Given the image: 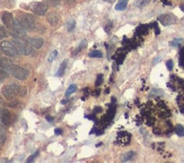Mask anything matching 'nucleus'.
Listing matches in <instances>:
<instances>
[{
    "mask_svg": "<svg viewBox=\"0 0 184 163\" xmlns=\"http://www.w3.org/2000/svg\"><path fill=\"white\" fill-rule=\"evenodd\" d=\"M13 43L16 47L18 55H25V56H33L34 55V48L30 45L26 41H21V39L14 38Z\"/></svg>",
    "mask_w": 184,
    "mask_h": 163,
    "instance_id": "nucleus-1",
    "label": "nucleus"
},
{
    "mask_svg": "<svg viewBox=\"0 0 184 163\" xmlns=\"http://www.w3.org/2000/svg\"><path fill=\"white\" fill-rule=\"evenodd\" d=\"M17 22L19 23V25L23 28H25L26 31L35 30L36 22H35V18L32 15H30V14H21V16L17 18Z\"/></svg>",
    "mask_w": 184,
    "mask_h": 163,
    "instance_id": "nucleus-2",
    "label": "nucleus"
},
{
    "mask_svg": "<svg viewBox=\"0 0 184 163\" xmlns=\"http://www.w3.org/2000/svg\"><path fill=\"white\" fill-rule=\"evenodd\" d=\"M19 90H21V87H19L18 84L10 83V84H8V85L5 86L2 88V94H4L6 99H13L15 95H17L19 93Z\"/></svg>",
    "mask_w": 184,
    "mask_h": 163,
    "instance_id": "nucleus-3",
    "label": "nucleus"
},
{
    "mask_svg": "<svg viewBox=\"0 0 184 163\" xmlns=\"http://www.w3.org/2000/svg\"><path fill=\"white\" fill-rule=\"evenodd\" d=\"M0 49L2 50L6 56L8 57H16L18 55L17 50H16V47L11 41H4L0 44Z\"/></svg>",
    "mask_w": 184,
    "mask_h": 163,
    "instance_id": "nucleus-4",
    "label": "nucleus"
},
{
    "mask_svg": "<svg viewBox=\"0 0 184 163\" xmlns=\"http://www.w3.org/2000/svg\"><path fill=\"white\" fill-rule=\"evenodd\" d=\"M8 73H10L14 77L17 78V79H21V81L26 79L27 76H28V72L25 68H23L21 66H17V65H13L11 68L9 69Z\"/></svg>",
    "mask_w": 184,
    "mask_h": 163,
    "instance_id": "nucleus-5",
    "label": "nucleus"
},
{
    "mask_svg": "<svg viewBox=\"0 0 184 163\" xmlns=\"http://www.w3.org/2000/svg\"><path fill=\"white\" fill-rule=\"evenodd\" d=\"M10 34L16 39H26V30L23 28L17 21H15V24L10 28Z\"/></svg>",
    "mask_w": 184,
    "mask_h": 163,
    "instance_id": "nucleus-6",
    "label": "nucleus"
},
{
    "mask_svg": "<svg viewBox=\"0 0 184 163\" xmlns=\"http://www.w3.org/2000/svg\"><path fill=\"white\" fill-rule=\"evenodd\" d=\"M30 8L34 14L39 15V16H43L47 12V5L44 2H33L30 5Z\"/></svg>",
    "mask_w": 184,
    "mask_h": 163,
    "instance_id": "nucleus-7",
    "label": "nucleus"
},
{
    "mask_svg": "<svg viewBox=\"0 0 184 163\" xmlns=\"http://www.w3.org/2000/svg\"><path fill=\"white\" fill-rule=\"evenodd\" d=\"M158 22L160 24H163L164 26H168L172 25V24H175L176 17L172 14H164V15H160L158 17Z\"/></svg>",
    "mask_w": 184,
    "mask_h": 163,
    "instance_id": "nucleus-8",
    "label": "nucleus"
},
{
    "mask_svg": "<svg viewBox=\"0 0 184 163\" xmlns=\"http://www.w3.org/2000/svg\"><path fill=\"white\" fill-rule=\"evenodd\" d=\"M0 121L5 126H10V124H11V115L8 111V109L0 108Z\"/></svg>",
    "mask_w": 184,
    "mask_h": 163,
    "instance_id": "nucleus-9",
    "label": "nucleus"
},
{
    "mask_svg": "<svg viewBox=\"0 0 184 163\" xmlns=\"http://www.w3.org/2000/svg\"><path fill=\"white\" fill-rule=\"evenodd\" d=\"M131 141V135L127 131H122V133L118 134L115 144H121V145H128Z\"/></svg>",
    "mask_w": 184,
    "mask_h": 163,
    "instance_id": "nucleus-10",
    "label": "nucleus"
},
{
    "mask_svg": "<svg viewBox=\"0 0 184 163\" xmlns=\"http://www.w3.org/2000/svg\"><path fill=\"white\" fill-rule=\"evenodd\" d=\"M1 19H2V23L6 25V27H9V28H11V26L15 24V19H14L13 15L8 12L1 13Z\"/></svg>",
    "mask_w": 184,
    "mask_h": 163,
    "instance_id": "nucleus-11",
    "label": "nucleus"
},
{
    "mask_svg": "<svg viewBox=\"0 0 184 163\" xmlns=\"http://www.w3.org/2000/svg\"><path fill=\"white\" fill-rule=\"evenodd\" d=\"M125 55H127V51L124 50L123 48L121 49H118L115 52V56H114V60H115L116 65H121L125 59Z\"/></svg>",
    "mask_w": 184,
    "mask_h": 163,
    "instance_id": "nucleus-12",
    "label": "nucleus"
},
{
    "mask_svg": "<svg viewBox=\"0 0 184 163\" xmlns=\"http://www.w3.org/2000/svg\"><path fill=\"white\" fill-rule=\"evenodd\" d=\"M26 42L28 43L30 45L34 48V49H40V48H42L43 45V40L41 38H32V39H27L26 40Z\"/></svg>",
    "mask_w": 184,
    "mask_h": 163,
    "instance_id": "nucleus-13",
    "label": "nucleus"
},
{
    "mask_svg": "<svg viewBox=\"0 0 184 163\" xmlns=\"http://www.w3.org/2000/svg\"><path fill=\"white\" fill-rule=\"evenodd\" d=\"M47 19L51 25L56 26V25H58L59 22H60V16H59V14H56V13H50L47 15Z\"/></svg>",
    "mask_w": 184,
    "mask_h": 163,
    "instance_id": "nucleus-14",
    "label": "nucleus"
},
{
    "mask_svg": "<svg viewBox=\"0 0 184 163\" xmlns=\"http://www.w3.org/2000/svg\"><path fill=\"white\" fill-rule=\"evenodd\" d=\"M148 30H149V26L141 24V25H139L137 27V30H136V34H134V35H136L137 38L144 36V35H146L147 33H148Z\"/></svg>",
    "mask_w": 184,
    "mask_h": 163,
    "instance_id": "nucleus-15",
    "label": "nucleus"
},
{
    "mask_svg": "<svg viewBox=\"0 0 184 163\" xmlns=\"http://www.w3.org/2000/svg\"><path fill=\"white\" fill-rule=\"evenodd\" d=\"M13 61L8 59V58H0V67L5 70H7L9 72V69L11 68V66H13Z\"/></svg>",
    "mask_w": 184,
    "mask_h": 163,
    "instance_id": "nucleus-16",
    "label": "nucleus"
},
{
    "mask_svg": "<svg viewBox=\"0 0 184 163\" xmlns=\"http://www.w3.org/2000/svg\"><path fill=\"white\" fill-rule=\"evenodd\" d=\"M136 158V153L132 152V151H130V152H127V153H124L122 156H121V161L122 162H127V161H131Z\"/></svg>",
    "mask_w": 184,
    "mask_h": 163,
    "instance_id": "nucleus-17",
    "label": "nucleus"
},
{
    "mask_svg": "<svg viewBox=\"0 0 184 163\" xmlns=\"http://www.w3.org/2000/svg\"><path fill=\"white\" fill-rule=\"evenodd\" d=\"M5 125L0 121V144H4L6 141V130L4 128Z\"/></svg>",
    "mask_w": 184,
    "mask_h": 163,
    "instance_id": "nucleus-18",
    "label": "nucleus"
},
{
    "mask_svg": "<svg viewBox=\"0 0 184 163\" xmlns=\"http://www.w3.org/2000/svg\"><path fill=\"white\" fill-rule=\"evenodd\" d=\"M128 1H129V0H119L118 5L115 6V9H116V10H124V9L127 8Z\"/></svg>",
    "mask_w": 184,
    "mask_h": 163,
    "instance_id": "nucleus-19",
    "label": "nucleus"
},
{
    "mask_svg": "<svg viewBox=\"0 0 184 163\" xmlns=\"http://www.w3.org/2000/svg\"><path fill=\"white\" fill-rule=\"evenodd\" d=\"M67 64H68V62H67V60H64L63 62L61 64V66L59 67V70H58V73H56V76H59V77H60V76H62V75H63L64 70H66V68H67Z\"/></svg>",
    "mask_w": 184,
    "mask_h": 163,
    "instance_id": "nucleus-20",
    "label": "nucleus"
},
{
    "mask_svg": "<svg viewBox=\"0 0 184 163\" xmlns=\"http://www.w3.org/2000/svg\"><path fill=\"white\" fill-rule=\"evenodd\" d=\"M88 56H89L90 58H102L103 53L101 51H98V50H93V51H90L89 53H88Z\"/></svg>",
    "mask_w": 184,
    "mask_h": 163,
    "instance_id": "nucleus-21",
    "label": "nucleus"
},
{
    "mask_svg": "<svg viewBox=\"0 0 184 163\" xmlns=\"http://www.w3.org/2000/svg\"><path fill=\"white\" fill-rule=\"evenodd\" d=\"M175 134L177 136H184V127L181 125H177L175 127Z\"/></svg>",
    "mask_w": 184,
    "mask_h": 163,
    "instance_id": "nucleus-22",
    "label": "nucleus"
},
{
    "mask_svg": "<svg viewBox=\"0 0 184 163\" xmlns=\"http://www.w3.org/2000/svg\"><path fill=\"white\" fill-rule=\"evenodd\" d=\"M7 77H8V72L1 68L0 69V83H1V82H4Z\"/></svg>",
    "mask_w": 184,
    "mask_h": 163,
    "instance_id": "nucleus-23",
    "label": "nucleus"
},
{
    "mask_svg": "<svg viewBox=\"0 0 184 163\" xmlns=\"http://www.w3.org/2000/svg\"><path fill=\"white\" fill-rule=\"evenodd\" d=\"M75 26H76L75 21H73V19H70V21L68 22V24H67V30H68L69 32H73V31L75 30Z\"/></svg>",
    "mask_w": 184,
    "mask_h": 163,
    "instance_id": "nucleus-24",
    "label": "nucleus"
},
{
    "mask_svg": "<svg viewBox=\"0 0 184 163\" xmlns=\"http://www.w3.org/2000/svg\"><path fill=\"white\" fill-rule=\"evenodd\" d=\"M86 44H87V41H86V40H82V43L79 44V47L77 48V50L73 52V56H76V53H77V52H79L80 50H82V49H84V48L86 47Z\"/></svg>",
    "mask_w": 184,
    "mask_h": 163,
    "instance_id": "nucleus-25",
    "label": "nucleus"
},
{
    "mask_svg": "<svg viewBox=\"0 0 184 163\" xmlns=\"http://www.w3.org/2000/svg\"><path fill=\"white\" fill-rule=\"evenodd\" d=\"M76 88H77V87H76V85H75V84H73V85L69 86L68 90H67V92H66V96H69L70 94H73V92L76 91Z\"/></svg>",
    "mask_w": 184,
    "mask_h": 163,
    "instance_id": "nucleus-26",
    "label": "nucleus"
},
{
    "mask_svg": "<svg viewBox=\"0 0 184 163\" xmlns=\"http://www.w3.org/2000/svg\"><path fill=\"white\" fill-rule=\"evenodd\" d=\"M7 31L5 30V27H2V26H0V40L5 39L6 36H7Z\"/></svg>",
    "mask_w": 184,
    "mask_h": 163,
    "instance_id": "nucleus-27",
    "label": "nucleus"
},
{
    "mask_svg": "<svg viewBox=\"0 0 184 163\" xmlns=\"http://www.w3.org/2000/svg\"><path fill=\"white\" fill-rule=\"evenodd\" d=\"M112 26H113V23H112V22H108L106 25L104 26V31H105L106 33H110L112 30Z\"/></svg>",
    "mask_w": 184,
    "mask_h": 163,
    "instance_id": "nucleus-28",
    "label": "nucleus"
},
{
    "mask_svg": "<svg viewBox=\"0 0 184 163\" xmlns=\"http://www.w3.org/2000/svg\"><path fill=\"white\" fill-rule=\"evenodd\" d=\"M147 4H148V0H137L136 1V6H138V7H144Z\"/></svg>",
    "mask_w": 184,
    "mask_h": 163,
    "instance_id": "nucleus-29",
    "label": "nucleus"
},
{
    "mask_svg": "<svg viewBox=\"0 0 184 163\" xmlns=\"http://www.w3.org/2000/svg\"><path fill=\"white\" fill-rule=\"evenodd\" d=\"M56 56H58V51H56V50H54V51H53V52L51 53V55H50L49 59H47V60H49V62H52V61L56 59Z\"/></svg>",
    "mask_w": 184,
    "mask_h": 163,
    "instance_id": "nucleus-30",
    "label": "nucleus"
},
{
    "mask_svg": "<svg viewBox=\"0 0 184 163\" xmlns=\"http://www.w3.org/2000/svg\"><path fill=\"white\" fill-rule=\"evenodd\" d=\"M180 66H183L184 67V48L180 52Z\"/></svg>",
    "mask_w": 184,
    "mask_h": 163,
    "instance_id": "nucleus-31",
    "label": "nucleus"
},
{
    "mask_svg": "<svg viewBox=\"0 0 184 163\" xmlns=\"http://www.w3.org/2000/svg\"><path fill=\"white\" fill-rule=\"evenodd\" d=\"M45 2H47V4L51 5V6H56V5L60 4L61 0H45Z\"/></svg>",
    "mask_w": 184,
    "mask_h": 163,
    "instance_id": "nucleus-32",
    "label": "nucleus"
},
{
    "mask_svg": "<svg viewBox=\"0 0 184 163\" xmlns=\"http://www.w3.org/2000/svg\"><path fill=\"white\" fill-rule=\"evenodd\" d=\"M102 82H103V75H102V74H99L98 76H97V79H96V82H95V85L99 86L101 84H102Z\"/></svg>",
    "mask_w": 184,
    "mask_h": 163,
    "instance_id": "nucleus-33",
    "label": "nucleus"
},
{
    "mask_svg": "<svg viewBox=\"0 0 184 163\" xmlns=\"http://www.w3.org/2000/svg\"><path fill=\"white\" fill-rule=\"evenodd\" d=\"M173 66H174V65H173V61H172V60H168L166 62V67H167V69H168L169 72H172V70H173Z\"/></svg>",
    "mask_w": 184,
    "mask_h": 163,
    "instance_id": "nucleus-34",
    "label": "nucleus"
},
{
    "mask_svg": "<svg viewBox=\"0 0 184 163\" xmlns=\"http://www.w3.org/2000/svg\"><path fill=\"white\" fill-rule=\"evenodd\" d=\"M181 42H182V39H175L174 41H172L171 42V45L172 47H177V44Z\"/></svg>",
    "mask_w": 184,
    "mask_h": 163,
    "instance_id": "nucleus-35",
    "label": "nucleus"
},
{
    "mask_svg": "<svg viewBox=\"0 0 184 163\" xmlns=\"http://www.w3.org/2000/svg\"><path fill=\"white\" fill-rule=\"evenodd\" d=\"M151 25L154 26V28H155V34H156V35H159L160 31H159V28H158V25H157V23H154V24H151Z\"/></svg>",
    "mask_w": 184,
    "mask_h": 163,
    "instance_id": "nucleus-36",
    "label": "nucleus"
},
{
    "mask_svg": "<svg viewBox=\"0 0 184 163\" xmlns=\"http://www.w3.org/2000/svg\"><path fill=\"white\" fill-rule=\"evenodd\" d=\"M86 118H87V119H89V120L95 121V122L97 121V119H96V116H95V115H88V116H86Z\"/></svg>",
    "mask_w": 184,
    "mask_h": 163,
    "instance_id": "nucleus-37",
    "label": "nucleus"
},
{
    "mask_svg": "<svg viewBox=\"0 0 184 163\" xmlns=\"http://www.w3.org/2000/svg\"><path fill=\"white\" fill-rule=\"evenodd\" d=\"M37 154H39V151H37V152H36V153H35V154H33V155H32V156H30V158H28V159H27V162H32V161H33V160H34L35 158H36V156H37Z\"/></svg>",
    "mask_w": 184,
    "mask_h": 163,
    "instance_id": "nucleus-38",
    "label": "nucleus"
},
{
    "mask_svg": "<svg viewBox=\"0 0 184 163\" xmlns=\"http://www.w3.org/2000/svg\"><path fill=\"white\" fill-rule=\"evenodd\" d=\"M18 94L21 95V96H23V95H25V94H26V88H24V87H23V88H21V90H19V93H18Z\"/></svg>",
    "mask_w": 184,
    "mask_h": 163,
    "instance_id": "nucleus-39",
    "label": "nucleus"
},
{
    "mask_svg": "<svg viewBox=\"0 0 184 163\" xmlns=\"http://www.w3.org/2000/svg\"><path fill=\"white\" fill-rule=\"evenodd\" d=\"M102 111H103V109L101 107H96L95 108V110H94L95 113H97V112H102Z\"/></svg>",
    "mask_w": 184,
    "mask_h": 163,
    "instance_id": "nucleus-40",
    "label": "nucleus"
},
{
    "mask_svg": "<svg viewBox=\"0 0 184 163\" xmlns=\"http://www.w3.org/2000/svg\"><path fill=\"white\" fill-rule=\"evenodd\" d=\"M54 134H56V135H61V134H62V130L59 128H56V130H54Z\"/></svg>",
    "mask_w": 184,
    "mask_h": 163,
    "instance_id": "nucleus-41",
    "label": "nucleus"
},
{
    "mask_svg": "<svg viewBox=\"0 0 184 163\" xmlns=\"http://www.w3.org/2000/svg\"><path fill=\"white\" fill-rule=\"evenodd\" d=\"M67 4H69V5H71V4H75L76 2V0H64Z\"/></svg>",
    "mask_w": 184,
    "mask_h": 163,
    "instance_id": "nucleus-42",
    "label": "nucleus"
},
{
    "mask_svg": "<svg viewBox=\"0 0 184 163\" xmlns=\"http://www.w3.org/2000/svg\"><path fill=\"white\" fill-rule=\"evenodd\" d=\"M47 121H50V122H52V121H53V117L47 116Z\"/></svg>",
    "mask_w": 184,
    "mask_h": 163,
    "instance_id": "nucleus-43",
    "label": "nucleus"
},
{
    "mask_svg": "<svg viewBox=\"0 0 184 163\" xmlns=\"http://www.w3.org/2000/svg\"><path fill=\"white\" fill-rule=\"evenodd\" d=\"M154 133L157 134V135H159V134H160V130H158L157 128H154Z\"/></svg>",
    "mask_w": 184,
    "mask_h": 163,
    "instance_id": "nucleus-44",
    "label": "nucleus"
},
{
    "mask_svg": "<svg viewBox=\"0 0 184 163\" xmlns=\"http://www.w3.org/2000/svg\"><path fill=\"white\" fill-rule=\"evenodd\" d=\"M163 2H164V5H168V6H171V5H172V2H169V1H166V0H163Z\"/></svg>",
    "mask_w": 184,
    "mask_h": 163,
    "instance_id": "nucleus-45",
    "label": "nucleus"
},
{
    "mask_svg": "<svg viewBox=\"0 0 184 163\" xmlns=\"http://www.w3.org/2000/svg\"><path fill=\"white\" fill-rule=\"evenodd\" d=\"M98 94H99V90H96L94 92V95H95V96H98Z\"/></svg>",
    "mask_w": 184,
    "mask_h": 163,
    "instance_id": "nucleus-46",
    "label": "nucleus"
},
{
    "mask_svg": "<svg viewBox=\"0 0 184 163\" xmlns=\"http://www.w3.org/2000/svg\"><path fill=\"white\" fill-rule=\"evenodd\" d=\"M67 102H68V99L63 100V101H62V102H61V103H62V104H66V103H67Z\"/></svg>",
    "mask_w": 184,
    "mask_h": 163,
    "instance_id": "nucleus-47",
    "label": "nucleus"
},
{
    "mask_svg": "<svg viewBox=\"0 0 184 163\" xmlns=\"http://www.w3.org/2000/svg\"><path fill=\"white\" fill-rule=\"evenodd\" d=\"M180 8L182 9V12H183V13H184V5H181V6H180Z\"/></svg>",
    "mask_w": 184,
    "mask_h": 163,
    "instance_id": "nucleus-48",
    "label": "nucleus"
},
{
    "mask_svg": "<svg viewBox=\"0 0 184 163\" xmlns=\"http://www.w3.org/2000/svg\"><path fill=\"white\" fill-rule=\"evenodd\" d=\"M2 105V99H1V96H0V108Z\"/></svg>",
    "mask_w": 184,
    "mask_h": 163,
    "instance_id": "nucleus-49",
    "label": "nucleus"
},
{
    "mask_svg": "<svg viewBox=\"0 0 184 163\" xmlns=\"http://www.w3.org/2000/svg\"><path fill=\"white\" fill-rule=\"evenodd\" d=\"M104 1H106V2H113L114 0H104Z\"/></svg>",
    "mask_w": 184,
    "mask_h": 163,
    "instance_id": "nucleus-50",
    "label": "nucleus"
}]
</instances>
